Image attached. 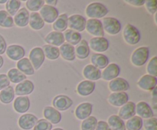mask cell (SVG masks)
<instances>
[{"mask_svg": "<svg viewBox=\"0 0 157 130\" xmlns=\"http://www.w3.org/2000/svg\"><path fill=\"white\" fill-rule=\"evenodd\" d=\"M34 90H35V85L32 81L25 80L17 84L14 90H15V94H16L17 96H23L31 94Z\"/></svg>", "mask_w": 157, "mask_h": 130, "instance_id": "19", "label": "cell"}, {"mask_svg": "<svg viewBox=\"0 0 157 130\" xmlns=\"http://www.w3.org/2000/svg\"><path fill=\"white\" fill-rule=\"evenodd\" d=\"M125 127L126 130H141L143 127V119L138 116H134L127 120Z\"/></svg>", "mask_w": 157, "mask_h": 130, "instance_id": "38", "label": "cell"}, {"mask_svg": "<svg viewBox=\"0 0 157 130\" xmlns=\"http://www.w3.org/2000/svg\"><path fill=\"white\" fill-rule=\"evenodd\" d=\"M30 105L31 102L29 96H18L14 100L13 108L15 112L23 114L29 111V110L30 109Z\"/></svg>", "mask_w": 157, "mask_h": 130, "instance_id": "16", "label": "cell"}, {"mask_svg": "<svg viewBox=\"0 0 157 130\" xmlns=\"http://www.w3.org/2000/svg\"><path fill=\"white\" fill-rule=\"evenodd\" d=\"M38 120V118L32 113L23 114L18 119V126L23 130H30L34 128Z\"/></svg>", "mask_w": 157, "mask_h": 130, "instance_id": "12", "label": "cell"}, {"mask_svg": "<svg viewBox=\"0 0 157 130\" xmlns=\"http://www.w3.org/2000/svg\"><path fill=\"white\" fill-rule=\"evenodd\" d=\"M54 108L58 111H65L71 108L73 105V100L66 95H58L52 101Z\"/></svg>", "mask_w": 157, "mask_h": 130, "instance_id": "10", "label": "cell"}, {"mask_svg": "<svg viewBox=\"0 0 157 130\" xmlns=\"http://www.w3.org/2000/svg\"><path fill=\"white\" fill-rule=\"evenodd\" d=\"M6 48H7V44L2 35H0V55L3 54L6 52Z\"/></svg>", "mask_w": 157, "mask_h": 130, "instance_id": "49", "label": "cell"}, {"mask_svg": "<svg viewBox=\"0 0 157 130\" xmlns=\"http://www.w3.org/2000/svg\"><path fill=\"white\" fill-rule=\"evenodd\" d=\"M152 95H153V108L156 109V102H157V96H156V87L152 90Z\"/></svg>", "mask_w": 157, "mask_h": 130, "instance_id": "51", "label": "cell"}, {"mask_svg": "<svg viewBox=\"0 0 157 130\" xmlns=\"http://www.w3.org/2000/svg\"><path fill=\"white\" fill-rule=\"evenodd\" d=\"M16 67L17 69L22 73H24L25 76L26 75L30 76V75L35 74V69H34L32 64H31L29 58H23L22 59L19 60L17 62Z\"/></svg>", "mask_w": 157, "mask_h": 130, "instance_id": "29", "label": "cell"}, {"mask_svg": "<svg viewBox=\"0 0 157 130\" xmlns=\"http://www.w3.org/2000/svg\"><path fill=\"white\" fill-rule=\"evenodd\" d=\"M121 73V67L117 64L112 63L109 64L101 73V78L104 80L110 81L115 78L118 77Z\"/></svg>", "mask_w": 157, "mask_h": 130, "instance_id": "11", "label": "cell"}, {"mask_svg": "<svg viewBox=\"0 0 157 130\" xmlns=\"http://www.w3.org/2000/svg\"><path fill=\"white\" fill-rule=\"evenodd\" d=\"M145 6L148 12L151 15H155L157 11V1L156 0H147L145 1Z\"/></svg>", "mask_w": 157, "mask_h": 130, "instance_id": "46", "label": "cell"}, {"mask_svg": "<svg viewBox=\"0 0 157 130\" xmlns=\"http://www.w3.org/2000/svg\"><path fill=\"white\" fill-rule=\"evenodd\" d=\"M108 87L110 91L113 93H117L127 91L130 89V84L124 78L117 77L110 81Z\"/></svg>", "mask_w": 157, "mask_h": 130, "instance_id": "15", "label": "cell"}, {"mask_svg": "<svg viewBox=\"0 0 157 130\" xmlns=\"http://www.w3.org/2000/svg\"><path fill=\"white\" fill-rule=\"evenodd\" d=\"M52 124L46 120L45 119H41L38 120L37 123L34 126L33 130H52Z\"/></svg>", "mask_w": 157, "mask_h": 130, "instance_id": "44", "label": "cell"}, {"mask_svg": "<svg viewBox=\"0 0 157 130\" xmlns=\"http://www.w3.org/2000/svg\"><path fill=\"white\" fill-rule=\"evenodd\" d=\"M83 75L87 80L94 82L101 78V71L92 64H87L83 70Z\"/></svg>", "mask_w": 157, "mask_h": 130, "instance_id": "26", "label": "cell"}, {"mask_svg": "<svg viewBox=\"0 0 157 130\" xmlns=\"http://www.w3.org/2000/svg\"><path fill=\"white\" fill-rule=\"evenodd\" d=\"M64 40H66L67 43L71 45H77L81 41V35L79 32H75L71 29H67L64 34Z\"/></svg>", "mask_w": 157, "mask_h": 130, "instance_id": "32", "label": "cell"}, {"mask_svg": "<svg viewBox=\"0 0 157 130\" xmlns=\"http://www.w3.org/2000/svg\"><path fill=\"white\" fill-rule=\"evenodd\" d=\"M67 15L66 14H61L58 15V18L53 23V28L55 32H65L67 28Z\"/></svg>", "mask_w": 157, "mask_h": 130, "instance_id": "33", "label": "cell"}, {"mask_svg": "<svg viewBox=\"0 0 157 130\" xmlns=\"http://www.w3.org/2000/svg\"><path fill=\"white\" fill-rule=\"evenodd\" d=\"M7 76L9 78V81L13 83V84H19V83L25 80L26 78H27L24 73L19 71L17 68L10 69L8 71Z\"/></svg>", "mask_w": 157, "mask_h": 130, "instance_id": "36", "label": "cell"}, {"mask_svg": "<svg viewBox=\"0 0 157 130\" xmlns=\"http://www.w3.org/2000/svg\"><path fill=\"white\" fill-rule=\"evenodd\" d=\"M95 130H111L110 126L108 125L107 122L105 121H99L98 122V125H97Z\"/></svg>", "mask_w": 157, "mask_h": 130, "instance_id": "48", "label": "cell"}, {"mask_svg": "<svg viewBox=\"0 0 157 130\" xmlns=\"http://www.w3.org/2000/svg\"><path fill=\"white\" fill-rule=\"evenodd\" d=\"M86 21L87 20L85 19L84 16L81 15H71L67 18V27L71 30L75 31L78 32H81L84 30H85Z\"/></svg>", "mask_w": 157, "mask_h": 130, "instance_id": "6", "label": "cell"}, {"mask_svg": "<svg viewBox=\"0 0 157 130\" xmlns=\"http://www.w3.org/2000/svg\"><path fill=\"white\" fill-rule=\"evenodd\" d=\"M44 0H29L25 2L26 8L29 10L32 11V12H36L37 11H39L44 6Z\"/></svg>", "mask_w": 157, "mask_h": 130, "instance_id": "42", "label": "cell"}, {"mask_svg": "<svg viewBox=\"0 0 157 130\" xmlns=\"http://www.w3.org/2000/svg\"><path fill=\"white\" fill-rule=\"evenodd\" d=\"M29 11L26 8H21L15 14V17L13 18L14 23L16 24V26L20 28H24L29 24Z\"/></svg>", "mask_w": 157, "mask_h": 130, "instance_id": "24", "label": "cell"}, {"mask_svg": "<svg viewBox=\"0 0 157 130\" xmlns=\"http://www.w3.org/2000/svg\"><path fill=\"white\" fill-rule=\"evenodd\" d=\"M136 113L141 119H150L154 117V113L151 106L147 102L140 101L136 105Z\"/></svg>", "mask_w": 157, "mask_h": 130, "instance_id": "21", "label": "cell"}, {"mask_svg": "<svg viewBox=\"0 0 157 130\" xmlns=\"http://www.w3.org/2000/svg\"><path fill=\"white\" fill-rule=\"evenodd\" d=\"M93 110V105L90 102H82L80 103L75 109V116L80 120H84L90 116Z\"/></svg>", "mask_w": 157, "mask_h": 130, "instance_id": "18", "label": "cell"}, {"mask_svg": "<svg viewBox=\"0 0 157 130\" xmlns=\"http://www.w3.org/2000/svg\"><path fill=\"white\" fill-rule=\"evenodd\" d=\"M85 29L89 34L95 37H104V35L102 23L99 19L89 18L86 21Z\"/></svg>", "mask_w": 157, "mask_h": 130, "instance_id": "7", "label": "cell"}, {"mask_svg": "<svg viewBox=\"0 0 157 130\" xmlns=\"http://www.w3.org/2000/svg\"><path fill=\"white\" fill-rule=\"evenodd\" d=\"M15 98V90L12 86H9L0 92V101L4 104H9Z\"/></svg>", "mask_w": 157, "mask_h": 130, "instance_id": "37", "label": "cell"}, {"mask_svg": "<svg viewBox=\"0 0 157 130\" xmlns=\"http://www.w3.org/2000/svg\"><path fill=\"white\" fill-rule=\"evenodd\" d=\"M44 41L49 45L58 47V46L62 45L65 40H64V34L54 31V32H51L44 37Z\"/></svg>", "mask_w": 157, "mask_h": 130, "instance_id": "23", "label": "cell"}, {"mask_svg": "<svg viewBox=\"0 0 157 130\" xmlns=\"http://www.w3.org/2000/svg\"><path fill=\"white\" fill-rule=\"evenodd\" d=\"M29 24L33 30H41L44 26V21L38 12H32L29 15Z\"/></svg>", "mask_w": 157, "mask_h": 130, "instance_id": "31", "label": "cell"}, {"mask_svg": "<svg viewBox=\"0 0 157 130\" xmlns=\"http://www.w3.org/2000/svg\"><path fill=\"white\" fill-rule=\"evenodd\" d=\"M59 51L60 55L65 61H73L76 58L75 47L68 43H64L62 45L60 46Z\"/></svg>", "mask_w": 157, "mask_h": 130, "instance_id": "27", "label": "cell"}, {"mask_svg": "<svg viewBox=\"0 0 157 130\" xmlns=\"http://www.w3.org/2000/svg\"><path fill=\"white\" fill-rule=\"evenodd\" d=\"M118 116L123 120H128L136 114V104L133 102H127L120 109Z\"/></svg>", "mask_w": 157, "mask_h": 130, "instance_id": "20", "label": "cell"}, {"mask_svg": "<svg viewBox=\"0 0 157 130\" xmlns=\"http://www.w3.org/2000/svg\"><path fill=\"white\" fill-rule=\"evenodd\" d=\"M108 102L113 106H122L129 101V96L126 92L112 93L108 96Z\"/></svg>", "mask_w": 157, "mask_h": 130, "instance_id": "17", "label": "cell"}, {"mask_svg": "<svg viewBox=\"0 0 157 130\" xmlns=\"http://www.w3.org/2000/svg\"><path fill=\"white\" fill-rule=\"evenodd\" d=\"M3 64H4V59H3L2 57L0 55V68H2V67Z\"/></svg>", "mask_w": 157, "mask_h": 130, "instance_id": "53", "label": "cell"}, {"mask_svg": "<svg viewBox=\"0 0 157 130\" xmlns=\"http://www.w3.org/2000/svg\"><path fill=\"white\" fill-rule=\"evenodd\" d=\"M44 2L47 3L46 5L53 6V7H55V6L58 4V1H57V0H47V1H44Z\"/></svg>", "mask_w": 157, "mask_h": 130, "instance_id": "52", "label": "cell"}, {"mask_svg": "<svg viewBox=\"0 0 157 130\" xmlns=\"http://www.w3.org/2000/svg\"><path fill=\"white\" fill-rule=\"evenodd\" d=\"M92 65L96 67L99 70L104 69L109 64H110V60L106 55L102 54H93L90 58Z\"/></svg>", "mask_w": 157, "mask_h": 130, "instance_id": "28", "label": "cell"}, {"mask_svg": "<svg viewBox=\"0 0 157 130\" xmlns=\"http://www.w3.org/2000/svg\"><path fill=\"white\" fill-rule=\"evenodd\" d=\"M104 31L110 35H116L121 31V24L120 21L113 17H106L101 21Z\"/></svg>", "mask_w": 157, "mask_h": 130, "instance_id": "4", "label": "cell"}, {"mask_svg": "<svg viewBox=\"0 0 157 130\" xmlns=\"http://www.w3.org/2000/svg\"><path fill=\"white\" fill-rule=\"evenodd\" d=\"M9 85H10V81H9L7 75L5 73H1L0 74V90H4Z\"/></svg>", "mask_w": 157, "mask_h": 130, "instance_id": "47", "label": "cell"}, {"mask_svg": "<svg viewBox=\"0 0 157 130\" xmlns=\"http://www.w3.org/2000/svg\"><path fill=\"white\" fill-rule=\"evenodd\" d=\"M143 126L145 130H157V119L152 117L143 121Z\"/></svg>", "mask_w": 157, "mask_h": 130, "instance_id": "45", "label": "cell"}, {"mask_svg": "<svg viewBox=\"0 0 157 130\" xmlns=\"http://www.w3.org/2000/svg\"><path fill=\"white\" fill-rule=\"evenodd\" d=\"M20 7H21V1L19 0H9L7 1L6 4V12L11 16H15V14L20 9Z\"/></svg>", "mask_w": 157, "mask_h": 130, "instance_id": "40", "label": "cell"}, {"mask_svg": "<svg viewBox=\"0 0 157 130\" xmlns=\"http://www.w3.org/2000/svg\"><path fill=\"white\" fill-rule=\"evenodd\" d=\"M85 12L90 18L99 19L108 14L109 9L102 3L92 2L87 6Z\"/></svg>", "mask_w": 157, "mask_h": 130, "instance_id": "1", "label": "cell"}, {"mask_svg": "<svg viewBox=\"0 0 157 130\" xmlns=\"http://www.w3.org/2000/svg\"><path fill=\"white\" fill-rule=\"evenodd\" d=\"M90 54V47L86 40H81L75 48V55L79 59H86Z\"/></svg>", "mask_w": 157, "mask_h": 130, "instance_id": "30", "label": "cell"}, {"mask_svg": "<svg viewBox=\"0 0 157 130\" xmlns=\"http://www.w3.org/2000/svg\"><path fill=\"white\" fill-rule=\"evenodd\" d=\"M44 59H45V56L41 47H35L31 50L29 60L33 66L35 70H38L42 66Z\"/></svg>", "mask_w": 157, "mask_h": 130, "instance_id": "5", "label": "cell"}, {"mask_svg": "<svg viewBox=\"0 0 157 130\" xmlns=\"http://www.w3.org/2000/svg\"><path fill=\"white\" fill-rule=\"evenodd\" d=\"M150 56V48L142 46L136 48L131 55V63L136 67H142L147 62Z\"/></svg>", "mask_w": 157, "mask_h": 130, "instance_id": "2", "label": "cell"}, {"mask_svg": "<svg viewBox=\"0 0 157 130\" xmlns=\"http://www.w3.org/2000/svg\"><path fill=\"white\" fill-rule=\"evenodd\" d=\"M124 2L127 3H129L131 6H136V7L142 6L145 4V1L144 0H125Z\"/></svg>", "mask_w": 157, "mask_h": 130, "instance_id": "50", "label": "cell"}, {"mask_svg": "<svg viewBox=\"0 0 157 130\" xmlns=\"http://www.w3.org/2000/svg\"><path fill=\"white\" fill-rule=\"evenodd\" d=\"M147 71L148 74L151 76H157V57L154 56L153 58H151L149 61L147 67Z\"/></svg>", "mask_w": 157, "mask_h": 130, "instance_id": "43", "label": "cell"}, {"mask_svg": "<svg viewBox=\"0 0 157 130\" xmlns=\"http://www.w3.org/2000/svg\"><path fill=\"white\" fill-rule=\"evenodd\" d=\"M6 55L9 58H10L12 61H19L24 58L25 54L24 47L21 45L18 44H11L9 47H7L6 50Z\"/></svg>", "mask_w": 157, "mask_h": 130, "instance_id": "14", "label": "cell"}, {"mask_svg": "<svg viewBox=\"0 0 157 130\" xmlns=\"http://www.w3.org/2000/svg\"><path fill=\"white\" fill-rule=\"evenodd\" d=\"M6 2H7L6 0H1V1H0V4H4V3H6Z\"/></svg>", "mask_w": 157, "mask_h": 130, "instance_id": "54", "label": "cell"}, {"mask_svg": "<svg viewBox=\"0 0 157 130\" xmlns=\"http://www.w3.org/2000/svg\"><path fill=\"white\" fill-rule=\"evenodd\" d=\"M52 130H64V129L61 128H53V129H52Z\"/></svg>", "mask_w": 157, "mask_h": 130, "instance_id": "55", "label": "cell"}, {"mask_svg": "<svg viewBox=\"0 0 157 130\" xmlns=\"http://www.w3.org/2000/svg\"><path fill=\"white\" fill-rule=\"evenodd\" d=\"M88 45L89 47H90L94 51L98 52L99 54L107 51L108 50L110 44H109L108 40L104 37H94V38H90Z\"/></svg>", "mask_w": 157, "mask_h": 130, "instance_id": "9", "label": "cell"}, {"mask_svg": "<svg viewBox=\"0 0 157 130\" xmlns=\"http://www.w3.org/2000/svg\"><path fill=\"white\" fill-rule=\"evenodd\" d=\"M96 84L95 82L90 80H83L80 84H78L77 87V92L81 96H90L95 90Z\"/></svg>", "mask_w": 157, "mask_h": 130, "instance_id": "25", "label": "cell"}, {"mask_svg": "<svg viewBox=\"0 0 157 130\" xmlns=\"http://www.w3.org/2000/svg\"><path fill=\"white\" fill-rule=\"evenodd\" d=\"M42 50L44 54V56L48 58V59L51 60V61H55L57 60L60 56V51L59 48L58 47H55V46L49 45V44H45L42 47Z\"/></svg>", "mask_w": 157, "mask_h": 130, "instance_id": "35", "label": "cell"}, {"mask_svg": "<svg viewBox=\"0 0 157 130\" xmlns=\"http://www.w3.org/2000/svg\"><path fill=\"white\" fill-rule=\"evenodd\" d=\"M108 125L111 130H126L125 123L117 115H112L108 118Z\"/></svg>", "mask_w": 157, "mask_h": 130, "instance_id": "34", "label": "cell"}, {"mask_svg": "<svg viewBox=\"0 0 157 130\" xmlns=\"http://www.w3.org/2000/svg\"><path fill=\"white\" fill-rule=\"evenodd\" d=\"M39 15H41L44 22L52 24L55 22V20L58 18L59 13L58 10L55 7L48 5H44V6L40 9Z\"/></svg>", "mask_w": 157, "mask_h": 130, "instance_id": "8", "label": "cell"}, {"mask_svg": "<svg viewBox=\"0 0 157 130\" xmlns=\"http://www.w3.org/2000/svg\"><path fill=\"white\" fill-rule=\"evenodd\" d=\"M43 115L44 119L52 124H58L61 121V113L52 106L44 107Z\"/></svg>", "mask_w": 157, "mask_h": 130, "instance_id": "22", "label": "cell"}, {"mask_svg": "<svg viewBox=\"0 0 157 130\" xmlns=\"http://www.w3.org/2000/svg\"><path fill=\"white\" fill-rule=\"evenodd\" d=\"M13 25V18L6 10H0V27L9 28Z\"/></svg>", "mask_w": 157, "mask_h": 130, "instance_id": "39", "label": "cell"}, {"mask_svg": "<svg viewBox=\"0 0 157 130\" xmlns=\"http://www.w3.org/2000/svg\"><path fill=\"white\" fill-rule=\"evenodd\" d=\"M123 36L124 41L130 45H135L138 44L141 38L140 32L131 24H127L124 27L123 31Z\"/></svg>", "mask_w": 157, "mask_h": 130, "instance_id": "3", "label": "cell"}, {"mask_svg": "<svg viewBox=\"0 0 157 130\" xmlns=\"http://www.w3.org/2000/svg\"><path fill=\"white\" fill-rule=\"evenodd\" d=\"M157 79L156 76L150 74H145L140 77L138 80L137 86L142 90L146 91H152L156 87Z\"/></svg>", "mask_w": 157, "mask_h": 130, "instance_id": "13", "label": "cell"}, {"mask_svg": "<svg viewBox=\"0 0 157 130\" xmlns=\"http://www.w3.org/2000/svg\"><path fill=\"white\" fill-rule=\"evenodd\" d=\"M98 119L95 116H89L82 121L81 125V130H95L98 125Z\"/></svg>", "mask_w": 157, "mask_h": 130, "instance_id": "41", "label": "cell"}]
</instances>
